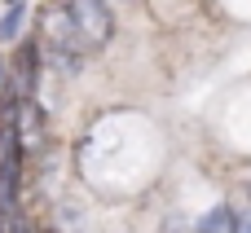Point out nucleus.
Masks as SVG:
<instances>
[{
	"instance_id": "nucleus-1",
	"label": "nucleus",
	"mask_w": 251,
	"mask_h": 233,
	"mask_svg": "<svg viewBox=\"0 0 251 233\" xmlns=\"http://www.w3.org/2000/svg\"><path fill=\"white\" fill-rule=\"evenodd\" d=\"M84 48H93V44L75 26L71 9H49L44 13V57H49V66L62 70V75H75L84 66Z\"/></svg>"
},
{
	"instance_id": "nucleus-5",
	"label": "nucleus",
	"mask_w": 251,
	"mask_h": 233,
	"mask_svg": "<svg viewBox=\"0 0 251 233\" xmlns=\"http://www.w3.org/2000/svg\"><path fill=\"white\" fill-rule=\"evenodd\" d=\"M22 31H26V4L18 0V4H9V13L0 18V44H13Z\"/></svg>"
},
{
	"instance_id": "nucleus-3",
	"label": "nucleus",
	"mask_w": 251,
	"mask_h": 233,
	"mask_svg": "<svg viewBox=\"0 0 251 233\" xmlns=\"http://www.w3.org/2000/svg\"><path fill=\"white\" fill-rule=\"evenodd\" d=\"M18 128H22L26 154L44 145V110H40V101H35V97H22V106H18Z\"/></svg>"
},
{
	"instance_id": "nucleus-7",
	"label": "nucleus",
	"mask_w": 251,
	"mask_h": 233,
	"mask_svg": "<svg viewBox=\"0 0 251 233\" xmlns=\"http://www.w3.org/2000/svg\"><path fill=\"white\" fill-rule=\"evenodd\" d=\"M0 233H9V220H0Z\"/></svg>"
},
{
	"instance_id": "nucleus-6",
	"label": "nucleus",
	"mask_w": 251,
	"mask_h": 233,
	"mask_svg": "<svg viewBox=\"0 0 251 233\" xmlns=\"http://www.w3.org/2000/svg\"><path fill=\"white\" fill-rule=\"evenodd\" d=\"M0 88H4V62H0Z\"/></svg>"
},
{
	"instance_id": "nucleus-2",
	"label": "nucleus",
	"mask_w": 251,
	"mask_h": 233,
	"mask_svg": "<svg viewBox=\"0 0 251 233\" xmlns=\"http://www.w3.org/2000/svg\"><path fill=\"white\" fill-rule=\"evenodd\" d=\"M66 9H71L75 26L84 31V40H88L93 48H101V44L115 35V13H110L106 0H66Z\"/></svg>"
},
{
	"instance_id": "nucleus-4",
	"label": "nucleus",
	"mask_w": 251,
	"mask_h": 233,
	"mask_svg": "<svg viewBox=\"0 0 251 233\" xmlns=\"http://www.w3.org/2000/svg\"><path fill=\"white\" fill-rule=\"evenodd\" d=\"M234 203H216L212 211H203L194 220V233H234Z\"/></svg>"
},
{
	"instance_id": "nucleus-8",
	"label": "nucleus",
	"mask_w": 251,
	"mask_h": 233,
	"mask_svg": "<svg viewBox=\"0 0 251 233\" xmlns=\"http://www.w3.org/2000/svg\"><path fill=\"white\" fill-rule=\"evenodd\" d=\"M9 4H18V0H9Z\"/></svg>"
}]
</instances>
